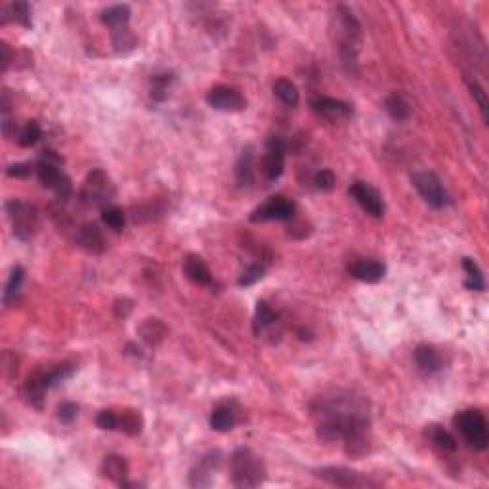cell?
Segmentation results:
<instances>
[{
	"label": "cell",
	"instance_id": "18",
	"mask_svg": "<svg viewBox=\"0 0 489 489\" xmlns=\"http://www.w3.org/2000/svg\"><path fill=\"white\" fill-rule=\"evenodd\" d=\"M312 108L316 113L327 119H348L352 115V105L342 100H335V98H317L312 101Z\"/></svg>",
	"mask_w": 489,
	"mask_h": 489
},
{
	"label": "cell",
	"instance_id": "25",
	"mask_svg": "<svg viewBox=\"0 0 489 489\" xmlns=\"http://www.w3.org/2000/svg\"><path fill=\"white\" fill-rule=\"evenodd\" d=\"M426 438L430 439L434 446L438 447V449H441V451H447V453H453V451H457V439L453 438V434L451 432H447L444 426H438V425H430L426 426Z\"/></svg>",
	"mask_w": 489,
	"mask_h": 489
},
{
	"label": "cell",
	"instance_id": "40",
	"mask_svg": "<svg viewBox=\"0 0 489 489\" xmlns=\"http://www.w3.org/2000/svg\"><path fill=\"white\" fill-rule=\"evenodd\" d=\"M314 184L317 186V189L321 191H331L335 184H337V178H335V173L329 170V168H321L319 173H316L314 176Z\"/></svg>",
	"mask_w": 489,
	"mask_h": 489
},
{
	"label": "cell",
	"instance_id": "34",
	"mask_svg": "<svg viewBox=\"0 0 489 489\" xmlns=\"http://www.w3.org/2000/svg\"><path fill=\"white\" fill-rule=\"evenodd\" d=\"M41 138H43V129H41V124H38L36 121H29L25 126H23L22 132H20L17 142H20L22 147H33Z\"/></svg>",
	"mask_w": 489,
	"mask_h": 489
},
{
	"label": "cell",
	"instance_id": "12",
	"mask_svg": "<svg viewBox=\"0 0 489 489\" xmlns=\"http://www.w3.org/2000/svg\"><path fill=\"white\" fill-rule=\"evenodd\" d=\"M285 152L287 144L281 136H272L266 144V155L262 159V174L268 180L274 182L283 174L285 168Z\"/></svg>",
	"mask_w": 489,
	"mask_h": 489
},
{
	"label": "cell",
	"instance_id": "43",
	"mask_svg": "<svg viewBox=\"0 0 489 489\" xmlns=\"http://www.w3.org/2000/svg\"><path fill=\"white\" fill-rule=\"evenodd\" d=\"M77 413H79V405L77 403H61L58 409V418L61 423H65V425H69V423H73L77 418Z\"/></svg>",
	"mask_w": 489,
	"mask_h": 489
},
{
	"label": "cell",
	"instance_id": "5",
	"mask_svg": "<svg viewBox=\"0 0 489 489\" xmlns=\"http://www.w3.org/2000/svg\"><path fill=\"white\" fill-rule=\"evenodd\" d=\"M455 426L459 428L462 434V438L468 446L476 449V451H483L489 444V432H488V421L483 417L482 411L478 409H467L460 411L459 415L453 418Z\"/></svg>",
	"mask_w": 489,
	"mask_h": 489
},
{
	"label": "cell",
	"instance_id": "32",
	"mask_svg": "<svg viewBox=\"0 0 489 489\" xmlns=\"http://www.w3.org/2000/svg\"><path fill=\"white\" fill-rule=\"evenodd\" d=\"M23 279H25V270L22 266H15L12 270V274H10V279H8L6 287H4V296H2L6 306H10L12 300H15V296H17L23 285Z\"/></svg>",
	"mask_w": 489,
	"mask_h": 489
},
{
	"label": "cell",
	"instance_id": "44",
	"mask_svg": "<svg viewBox=\"0 0 489 489\" xmlns=\"http://www.w3.org/2000/svg\"><path fill=\"white\" fill-rule=\"evenodd\" d=\"M6 174L10 178H27L31 174V166L17 163V165H10L6 168Z\"/></svg>",
	"mask_w": 489,
	"mask_h": 489
},
{
	"label": "cell",
	"instance_id": "37",
	"mask_svg": "<svg viewBox=\"0 0 489 489\" xmlns=\"http://www.w3.org/2000/svg\"><path fill=\"white\" fill-rule=\"evenodd\" d=\"M173 82V75H157L152 79V98L157 101H163L166 98V92H168V85Z\"/></svg>",
	"mask_w": 489,
	"mask_h": 489
},
{
	"label": "cell",
	"instance_id": "7",
	"mask_svg": "<svg viewBox=\"0 0 489 489\" xmlns=\"http://www.w3.org/2000/svg\"><path fill=\"white\" fill-rule=\"evenodd\" d=\"M115 195V187L109 180V176L101 168H96L87 176V182H85V187L80 191V199L88 207H100V209H105L109 203H111V197Z\"/></svg>",
	"mask_w": 489,
	"mask_h": 489
},
{
	"label": "cell",
	"instance_id": "27",
	"mask_svg": "<svg viewBox=\"0 0 489 489\" xmlns=\"http://www.w3.org/2000/svg\"><path fill=\"white\" fill-rule=\"evenodd\" d=\"M144 428V418L134 409H124L119 413V426L117 430L124 432L126 436H140Z\"/></svg>",
	"mask_w": 489,
	"mask_h": 489
},
{
	"label": "cell",
	"instance_id": "36",
	"mask_svg": "<svg viewBox=\"0 0 489 489\" xmlns=\"http://www.w3.org/2000/svg\"><path fill=\"white\" fill-rule=\"evenodd\" d=\"M113 46H115L117 52L126 54V52L132 50L136 46V36L132 35L126 27L115 29L113 31Z\"/></svg>",
	"mask_w": 489,
	"mask_h": 489
},
{
	"label": "cell",
	"instance_id": "2",
	"mask_svg": "<svg viewBox=\"0 0 489 489\" xmlns=\"http://www.w3.org/2000/svg\"><path fill=\"white\" fill-rule=\"evenodd\" d=\"M337 36H338V54L342 59L346 71H358V52H360L361 27L356 15L346 6L337 8Z\"/></svg>",
	"mask_w": 489,
	"mask_h": 489
},
{
	"label": "cell",
	"instance_id": "15",
	"mask_svg": "<svg viewBox=\"0 0 489 489\" xmlns=\"http://www.w3.org/2000/svg\"><path fill=\"white\" fill-rule=\"evenodd\" d=\"M218 465H220V453L218 451H210L209 455H205L201 462L197 465V468L191 470L189 483L194 488H207V486H210L212 483V474H214Z\"/></svg>",
	"mask_w": 489,
	"mask_h": 489
},
{
	"label": "cell",
	"instance_id": "16",
	"mask_svg": "<svg viewBox=\"0 0 489 489\" xmlns=\"http://www.w3.org/2000/svg\"><path fill=\"white\" fill-rule=\"evenodd\" d=\"M184 274L187 275V279L194 281L195 285H201V287H210L214 283L207 262L199 254H187L184 258Z\"/></svg>",
	"mask_w": 489,
	"mask_h": 489
},
{
	"label": "cell",
	"instance_id": "24",
	"mask_svg": "<svg viewBox=\"0 0 489 489\" xmlns=\"http://www.w3.org/2000/svg\"><path fill=\"white\" fill-rule=\"evenodd\" d=\"M235 178L238 184L243 187H249L254 182V153L252 147H245L238 165H235Z\"/></svg>",
	"mask_w": 489,
	"mask_h": 489
},
{
	"label": "cell",
	"instance_id": "9",
	"mask_svg": "<svg viewBox=\"0 0 489 489\" xmlns=\"http://www.w3.org/2000/svg\"><path fill=\"white\" fill-rule=\"evenodd\" d=\"M411 182L417 189L421 197L425 199L434 209H441L449 203L447 191L441 180L434 173H415L411 176Z\"/></svg>",
	"mask_w": 489,
	"mask_h": 489
},
{
	"label": "cell",
	"instance_id": "20",
	"mask_svg": "<svg viewBox=\"0 0 489 489\" xmlns=\"http://www.w3.org/2000/svg\"><path fill=\"white\" fill-rule=\"evenodd\" d=\"M48 392V386H46V381H44V371H36L27 379L25 386H23V394H25V400L35 407V409H43L44 405V396Z\"/></svg>",
	"mask_w": 489,
	"mask_h": 489
},
{
	"label": "cell",
	"instance_id": "3",
	"mask_svg": "<svg viewBox=\"0 0 489 489\" xmlns=\"http://www.w3.org/2000/svg\"><path fill=\"white\" fill-rule=\"evenodd\" d=\"M231 483L235 488H256L266 480V467L258 455L247 447H239L230 459Z\"/></svg>",
	"mask_w": 489,
	"mask_h": 489
},
{
	"label": "cell",
	"instance_id": "4",
	"mask_svg": "<svg viewBox=\"0 0 489 489\" xmlns=\"http://www.w3.org/2000/svg\"><path fill=\"white\" fill-rule=\"evenodd\" d=\"M61 159L54 152H43L38 163H36V174L38 180L44 187H48L52 191H56L59 199H69L73 194V186L69 176H65L64 170L59 168Z\"/></svg>",
	"mask_w": 489,
	"mask_h": 489
},
{
	"label": "cell",
	"instance_id": "29",
	"mask_svg": "<svg viewBox=\"0 0 489 489\" xmlns=\"http://www.w3.org/2000/svg\"><path fill=\"white\" fill-rule=\"evenodd\" d=\"M275 321H277V314H275L274 309L270 308L264 300H260V302L256 304V314H254V323H252L254 335L260 337L266 329H270L272 325H275Z\"/></svg>",
	"mask_w": 489,
	"mask_h": 489
},
{
	"label": "cell",
	"instance_id": "42",
	"mask_svg": "<svg viewBox=\"0 0 489 489\" xmlns=\"http://www.w3.org/2000/svg\"><path fill=\"white\" fill-rule=\"evenodd\" d=\"M468 88H470V92H472V98L478 101V108H480V111H482L483 121H488V96H486V90H483L476 80L474 82H472V80H468Z\"/></svg>",
	"mask_w": 489,
	"mask_h": 489
},
{
	"label": "cell",
	"instance_id": "46",
	"mask_svg": "<svg viewBox=\"0 0 489 489\" xmlns=\"http://www.w3.org/2000/svg\"><path fill=\"white\" fill-rule=\"evenodd\" d=\"M0 50H2V71H6L8 65H10V58H12V54H10V46H8L6 43L0 44Z\"/></svg>",
	"mask_w": 489,
	"mask_h": 489
},
{
	"label": "cell",
	"instance_id": "21",
	"mask_svg": "<svg viewBox=\"0 0 489 489\" xmlns=\"http://www.w3.org/2000/svg\"><path fill=\"white\" fill-rule=\"evenodd\" d=\"M415 363H417L418 369L426 374L438 373L439 369L444 367L441 356H439L438 350L430 344L417 346V350H415Z\"/></svg>",
	"mask_w": 489,
	"mask_h": 489
},
{
	"label": "cell",
	"instance_id": "38",
	"mask_svg": "<svg viewBox=\"0 0 489 489\" xmlns=\"http://www.w3.org/2000/svg\"><path fill=\"white\" fill-rule=\"evenodd\" d=\"M264 274H266L264 264H252V266L247 268L243 274H241L239 285H241V287H251L254 283H258V281L264 277Z\"/></svg>",
	"mask_w": 489,
	"mask_h": 489
},
{
	"label": "cell",
	"instance_id": "17",
	"mask_svg": "<svg viewBox=\"0 0 489 489\" xmlns=\"http://www.w3.org/2000/svg\"><path fill=\"white\" fill-rule=\"evenodd\" d=\"M77 243L85 249V251L92 252V254H101L105 251V238L103 231L96 226V224H85L80 226V230L77 231Z\"/></svg>",
	"mask_w": 489,
	"mask_h": 489
},
{
	"label": "cell",
	"instance_id": "6",
	"mask_svg": "<svg viewBox=\"0 0 489 489\" xmlns=\"http://www.w3.org/2000/svg\"><path fill=\"white\" fill-rule=\"evenodd\" d=\"M6 212L10 222H12L15 238L22 239V241H29L38 228V212L35 207L31 203L22 201V199H12L6 203Z\"/></svg>",
	"mask_w": 489,
	"mask_h": 489
},
{
	"label": "cell",
	"instance_id": "28",
	"mask_svg": "<svg viewBox=\"0 0 489 489\" xmlns=\"http://www.w3.org/2000/svg\"><path fill=\"white\" fill-rule=\"evenodd\" d=\"M101 23H105L113 29H121V27H126V23L130 20V8L124 6V4H117V6L105 8L100 15Z\"/></svg>",
	"mask_w": 489,
	"mask_h": 489
},
{
	"label": "cell",
	"instance_id": "14",
	"mask_svg": "<svg viewBox=\"0 0 489 489\" xmlns=\"http://www.w3.org/2000/svg\"><path fill=\"white\" fill-rule=\"evenodd\" d=\"M348 274L352 275L353 279L363 281V283H377V281H381L384 277L386 268L377 260L361 258L353 260L352 264L348 266Z\"/></svg>",
	"mask_w": 489,
	"mask_h": 489
},
{
	"label": "cell",
	"instance_id": "23",
	"mask_svg": "<svg viewBox=\"0 0 489 489\" xmlns=\"http://www.w3.org/2000/svg\"><path fill=\"white\" fill-rule=\"evenodd\" d=\"M166 325L161 321V319H155V317H149L145 319L144 323L138 327V335L144 340L145 344L157 346L161 344L166 337Z\"/></svg>",
	"mask_w": 489,
	"mask_h": 489
},
{
	"label": "cell",
	"instance_id": "13",
	"mask_svg": "<svg viewBox=\"0 0 489 489\" xmlns=\"http://www.w3.org/2000/svg\"><path fill=\"white\" fill-rule=\"evenodd\" d=\"M350 195H352L356 203L360 205L361 209L365 210L367 214H371L373 218H382L384 216V201L379 195V191L371 187L365 182H353L350 186Z\"/></svg>",
	"mask_w": 489,
	"mask_h": 489
},
{
	"label": "cell",
	"instance_id": "30",
	"mask_svg": "<svg viewBox=\"0 0 489 489\" xmlns=\"http://www.w3.org/2000/svg\"><path fill=\"white\" fill-rule=\"evenodd\" d=\"M384 108L394 121H405L411 115L409 101L405 100L402 94H390L384 101Z\"/></svg>",
	"mask_w": 489,
	"mask_h": 489
},
{
	"label": "cell",
	"instance_id": "19",
	"mask_svg": "<svg viewBox=\"0 0 489 489\" xmlns=\"http://www.w3.org/2000/svg\"><path fill=\"white\" fill-rule=\"evenodd\" d=\"M101 474L122 488L129 478V462L121 455H108L101 462Z\"/></svg>",
	"mask_w": 489,
	"mask_h": 489
},
{
	"label": "cell",
	"instance_id": "35",
	"mask_svg": "<svg viewBox=\"0 0 489 489\" xmlns=\"http://www.w3.org/2000/svg\"><path fill=\"white\" fill-rule=\"evenodd\" d=\"M101 220L108 224L111 230H122L124 228V222H126V216L122 212V209L115 207V205H108L105 209H101Z\"/></svg>",
	"mask_w": 489,
	"mask_h": 489
},
{
	"label": "cell",
	"instance_id": "31",
	"mask_svg": "<svg viewBox=\"0 0 489 489\" xmlns=\"http://www.w3.org/2000/svg\"><path fill=\"white\" fill-rule=\"evenodd\" d=\"M462 270L467 274V289L470 291H483L486 289V281H483V274L482 270L478 268L472 258H462Z\"/></svg>",
	"mask_w": 489,
	"mask_h": 489
},
{
	"label": "cell",
	"instance_id": "45",
	"mask_svg": "<svg viewBox=\"0 0 489 489\" xmlns=\"http://www.w3.org/2000/svg\"><path fill=\"white\" fill-rule=\"evenodd\" d=\"M113 309H115L117 317L124 319V317H129V314L132 312V300H129V298H119L115 302V306H113Z\"/></svg>",
	"mask_w": 489,
	"mask_h": 489
},
{
	"label": "cell",
	"instance_id": "33",
	"mask_svg": "<svg viewBox=\"0 0 489 489\" xmlns=\"http://www.w3.org/2000/svg\"><path fill=\"white\" fill-rule=\"evenodd\" d=\"M73 371H75V367H73L71 363H61V365L54 367L50 371H44V381H46L48 390L61 384L65 379H69L73 374Z\"/></svg>",
	"mask_w": 489,
	"mask_h": 489
},
{
	"label": "cell",
	"instance_id": "8",
	"mask_svg": "<svg viewBox=\"0 0 489 489\" xmlns=\"http://www.w3.org/2000/svg\"><path fill=\"white\" fill-rule=\"evenodd\" d=\"M314 476L323 482L331 483V486H337V488H379L381 486V482L369 478L367 474H361V472L344 467L317 468Z\"/></svg>",
	"mask_w": 489,
	"mask_h": 489
},
{
	"label": "cell",
	"instance_id": "22",
	"mask_svg": "<svg viewBox=\"0 0 489 489\" xmlns=\"http://www.w3.org/2000/svg\"><path fill=\"white\" fill-rule=\"evenodd\" d=\"M238 425V411L231 403L218 405L210 415V428L216 432H230Z\"/></svg>",
	"mask_w": 489,
	"mask_h": 489
},
{
	"label": "cell",
	"instance_id": "26",
	"mask_svg": "<svg viewBox=\"0 0 489 489\" xmlns=\"http://www.w3.org/2000/svg\"><path fill=\"white\" fill-rule=\"evenodd\" d=\"M274 94L277 96V100H279L281 103H285L287 108H295V105H298V101H300V92H298V88H296V85L293 82V80H289V79L275 80Z\"/></svg>",
	"mask_w": 489,
	"mask_h": 489
},
{
	"label": "cell",
	"instance_id": "1",
	"mask_svg": "<svg viewBox=\"0 0 489 489\" xmlns=\"http://www.w3.org/2000/svg\"><path fill=\"white\" fill-rule=\"evenodd\" d=\"M317 418V436L323 441H344L352 457L369 453V413L363 397L350 392H335L333 396L317 397L312 405Z\"/></svg>",
	"mask_w": 489,
	"mask_h": 489
},
{
	"label": "cell",
	"instance_id": "39",
	"mask_svg": "<svg viewBox=\"0 0 489 489\" xmlns=\"http://www.w3.org/2000/svg\"><path fill=\"white\" fill-rule=\"evenodd\" d=\"M96 425H98V428H101V430H117V426H119V415L111 409L100 411L98 417H96Z\"/></svg>",
	"mask_w": 489,
	"mask_h": 489
},
{
	"label": "cell",
	"instance_id": "41",
	"mask_svg": "<svg viewBox=\"0 0 489 489\" xmlns=\"http://www.w3.org/2000/svg\"><path fill=\"white\" fill-rule=\"evenodd\" d=\"M12 15H14V20L17 23H22L23 27H27L29 29L31 27V6L27 4V2H15V4H12Z\"/></svg>",
	"mask_w": 489,
	"mask_h": 489
},
{
	"label": "cell",
	"instance_id": "10",
	"mask_svg": "<svg viewBox=\"0 0 489 489\" xmlns=\"http://www.w3.org/2000/svg\"><path fill=\"white\" fill-rule=\"evenodd\" d=\"M296 214V205L283 195H275L270 201L260 205L251 214V222H270V220H293Z\"/></svg>",
	"mask_w": 489,
	"mask_h": 489
},
{
	"label": "cell",
	"instance_id": "11",
	"mask_svg": "<svg viewBox=\"0 0 489 489\" xmlns=\"http://www.w3.org/2000/svg\"><path fill=\"white\" fill-rule=\"evenodd\" d=\"M207 103L212 109L218 111H226V113H239L247 108V100L239 90L226 85H218V87L210 88L207 94Z\"/></svg>",
	"mask_w": 489,
	"mask_h": 489
}]
</instances>
